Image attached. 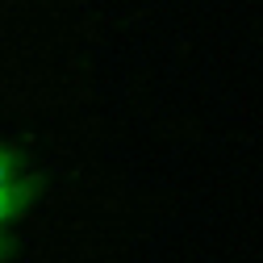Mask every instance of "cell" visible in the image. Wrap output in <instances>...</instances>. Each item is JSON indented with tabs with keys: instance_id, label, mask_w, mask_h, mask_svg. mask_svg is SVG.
I'll return each instance as SVG.
<instances>
[{
	"instance_id": "obj_1",
	"label": "cell",
	"mask_w": 263,
	"mask_h": 263,
	"mask_svg": "<svg viewBox=\"0 0 263 263\" xmlns=\"http://www.w3.org/2000/svg\"><path fill=\"white\" fill-rule=\"evenodd\" d=\"M38 192H42V176H17L9 184H0V226L29 213L34 201H38Z\"/></svg>"
},
{
	"instance_id": "obj_2",
	"label": "cell",
	"mask_w": 263,
	"mask_h": 263,
	"mask_svg": "<svg viewBox=\"0 0 263 263\" xmlns=\"http://www.w3.org/2000/svg\"><path fill=\"white\" fill-rule=\"evenodd\" d=\"M17 176H25V155L9 142H0V184H9Z\"/></svg>"
},
{
	"instance_id": "obj_3",
	"label": "cell",
	"mask_w": 263,
	"mask_h": 263,
	"mask_svg": "<svg viewBox=\"0 0 263 263\" xmlns=\"http://www.w3.org/2000/svg\"><path fill=\"white\" fill-rule=\"evenodd\" d=\"M9 255H13V238H9V234H5V230H0V263H5V259H9Z\"/></svg>"
}]
</instances>
